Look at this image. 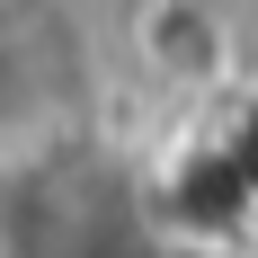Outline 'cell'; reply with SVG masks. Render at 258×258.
I'll return each mask as SVG.
<instances>
[{
	"label": "cell",
	"mask_w": 258,
	"mask_h": 258,
	"mask_svg": "<svg viewBox=\"0 0 258 258\" xmlns=\"http://www.w3.org/2000/svg\"><path fill=\"white\" fill-rule=\"evenodd\" d=\"M0 258H143L125 169L89 143H45L0 169Z\"/></svg>",
	"instance_id": "obj_1"
},
{
	"label": "cell",
	"mask_w": 258,
	"mask_h": 258,
	"mask_svg": "<svg viewBox=\"0 0 258 258\" xmlns=\"http://www.w3.org/2000/svg\"><path fill=\"white\" fill-rule=\"evenodd\" d=\"M27 107H36V36H27L18 9L0 0V134H18Z\"/></svg>",
	"instance_id": "obj_2"
}]
</instances>
